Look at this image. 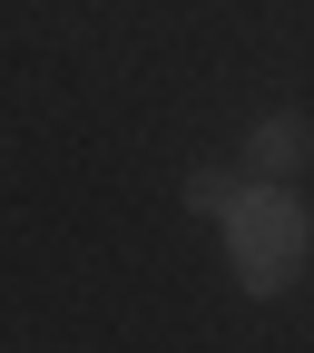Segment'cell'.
I'll use <instances>...</instances> for the list:
<instances>
[{
	"instance_id": "6da1fadb",
	"label": "cell",
	"mask_w": 314,
	"mask_h": 353,
	"mask_svg": "<svg viewBox=\"0 0 314 353\" xmlns=\"http://www.w3.org/2000/svg\"><path fill=\"white\" fill-rule=\"evenodd\" d=\"M304 255H314L304 196L285 187V176H246L236 206H226V265H236V285L246 294H285L304 275Z\"/></svg>"
},
{
	"instance_id": "7a4b0ae2",
	"label": "cell",
	"mask_w": 314,
	"mask_h": 353,
	"mask_svg": "<svg viewBox=\"0 0 314 353\" xmlns=\"http://www.w3.org/2000/svg\"><path fill=\"white\" fill-rule=\"evenodd\" d=\"M304 157H314V118H304V108H265V118L246 128V176H285V187H295Z\"/></svg>"
},
{
	"instance_id": "3957f363",
	"label": "cell",
	"mask_w": 314,
	"mask_h": 353,
	"mask_svg": "<svg viewBox=\"0 0 314 353\" xmlns=\"http://www.w3.org/2000/svg\"><path fill=\"white\" fill-rule=\"evenodd\" d=\"M226 206H236V176L226 167H187V216H216L226 226Z\"/></svg>"
}]
</instances>
